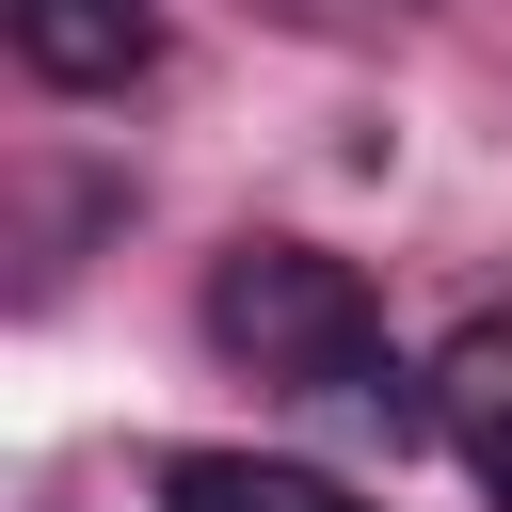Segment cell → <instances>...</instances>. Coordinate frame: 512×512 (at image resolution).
Listing matches in <instances>:
<instances>
[{
  "label": "cell",
  "mask_w": 512,
  "mask_h": 512,
  "mask_svg": "<svg viewBox=\"0 0 512 512\" xmlns=\"http://www.w3.org/2000/svg\"><path fill=\"white\" fill-rule=\"evenodd\" d=\"M208 336H224L256 384H304V400H400L384 320H368L352 256H320V240H240V256L208 272Z\"/></svg>",
  "instance_id": "6da1fadb"
},
{
  "label": "cell",
  "mask_w": 512,
  "mask_h": 512,
  "mask_svg": "<svg viewBox=\"0 0 512 512\" xmlns=\"http://www.w3.org/2000/svg\"><path fill=\"white\" fill-rule=\"evenodd\" d=\"M432 432L464 448V480L512 512V304L496 320H464L448 352H432Z\"/></svg>",
  "instance_id": "7a4b0ae2"
},
{
  "label": "cell",
  "mask_w": 512,
  "mask_h": 512,
  "mask_svg": "<svg viewBox=\"0 0 512 512\" xmlns=\"http://www.w3.org/2000/svg\"><path fill=\"white\" fill-rule=\"evenodd\" d=\"M0 16H16V64H32V80H64V96L144 80V48H160V16H144V0H0Z\"/></svg>",
  "instance_id": "3957f363"
},
{
  "label": "cell",
  "mask_w": 512,
  "mask_h": 512,
  "mask_svg": "<svg viewBox=\"0 0 512 512\" xmlns=\"http://www.w3.org/2000/svg\"><path fill=\"white\" fill-rule=\"evenodd\" d=\"M160 512H368V496H336L320 464H256V448H176V464H160Z\"/></svg>",
  "instance_id": "277c9868"
}]
</instances>
